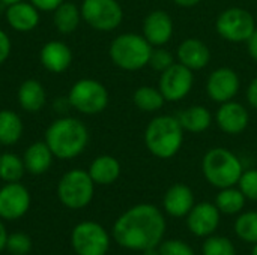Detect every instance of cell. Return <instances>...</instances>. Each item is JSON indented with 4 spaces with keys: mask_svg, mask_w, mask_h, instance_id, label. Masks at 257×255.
<instances>
[{
    "mask_svg": "<svg viewBox=\"0 0 257 255\" xmlns=\"http://www.w3.org/2000/svg\"><path fill=\"white\" fill-rule=\"evenodd\" d=\"M166 228L164 213L154 204L142 203L130 207L116 219L111 236L120 248L143 252L160 246Z\"/></svg>",
    "mask_w": 257,
    "mask_h": 255,
    "instance_id": "obj_1",
    "label": "cell"
},
{
    "mask_svg": "<svg viewBox=\"0 0 257 255\" xmlns=\"http://www.w3.org/2000/svg\"><path fill=\"white\" fill-rule=\"evenodd\" d=\"M54 158L74 159L84 152L89 143V129L77 117H60L45 131V140Z\"/></svg>",
    "mask_w": 257,
    "mask_h": 255,
    "instance_id": "obj_2",
    "label": "cell"
},
{
    "mask_svg": "<svg viewBox=\"0 0 257 255\" xmlns=\"http://www.w3.org/2000/svg\"><path fill=\"white\" fill-rule=\"evenodd\" d=\"M185 131L178 119L172 114L155 116L145 129L143 141L148 152L158 159H170L178 155L184 144Z\"/></svg>",
    "mask_w": 257,
    "mask_h": 255,
    "instance_id": "obj_3",
    "label": "cell"
},
{
    "mask_svg": "<svg viewBox=\"0 0 257 255\" xmlns=\"http://www.w3.org/2000/svg\"><path fill=\"white\" fill-rule=\"evenodd\" d=\"M202 173L205 180L217 188L236 186L244 173L242 161L236 153L226 147H212L202 158Z\"/></svg>",
    "mask_w": 257,
    "mask_h": 255,
    "instance_id": "obj_4",
    "label": "cell"
},
{
    "mask_svg": "<svg viewBox=\"0 0 257 255\" xmlns=\"http://www.w3.org/2000/svg\"><path fill=\"white\" fill-rule=\"evenodd\" d=\"M154 47L140 33H120L116 36L110 47L108 56L114 66L122 71H140L149 65Z\"/></svg>",
    "mask_w": 257,
    "mask_h": 255,
    "instance_id": "obj_5",
    "label": "cell"
},
{
    "mask_svg": "<svg viewBox=\"0 0 257 255\" xmlns=\"http://www.w3.org/2000/svg\"><path fill=\"white\" fill-rule=\"evenodd\" d=\"M95 182L90 174L81 168H74L65 173L57 185V197L68 209H83L93 200Z\"/></svg>",
    "mask_w": 257,
    "mask_h": 255,
    "instance_id": "obj_6",
    "label": "cell"
},
{
    "mask_svg": "<svg viewBox=\"0 0 257 255\" xmlns=\"http://www.w3.org/2000/svg\"><path fill=\"white\" fill-rule=\"evenodd\" d=\"M69 105L81 114L95 116L102 113L110 101L107 87L93 78H81L72 84L68 93Z\"/></svg>",
    "mask_w": 257,
    "mask_h": 255,
    "instance_id": "obj_7",
    "label": "cell"
},
{
    "mask_svg": "<svg viewBox=\"0 0 257 255\" xmlns=\"http://www.w3.org/2000/svg\"><path fill=\"white\" fill-rule=\"evenodd\" d=\"M256 27V20L253 14L239 6L224 9L215 18L217 35L230 44L247 42Z\"/></svg>",
    "mask_w": 257,
    "mask_h": 255,
    "instance_id": "obj_8",
    "label": "cell"
},
{
    "mask_svg": "<svg viewBox=\"0 0 257 255\" xmlns=\"http://www.w3.org/2000/svg\"><path fill=\"white\" fill-rule=\"evenodd\" d=\"M81 18L98 32H113L123 20V9L117 0H83Z\"/></svg>",
    "mask_w": 257,
    "mask_h": 255,
    "instance_id": "obj_9",
    "label": "cell"
},
{
    "mask_svg": "<svg viewBox=\"0 0 257 255\" xmlns=\"http://www.w3.org/2000/svg\"><path fill=\"white\" fill-rule=\"evenodd\" d=\"M110 234L95 221L77 224L71 234V245L77 255H105L110 249Z\"/></svg>",
    "mask_w": 257,
    "mask_h": 255,
    "instance_id": "obj_10",
    "label": "cell"
},
{
    "mask_svg": "<svg viewBox=\"0 0 257 255\" xmlns=\"http://www.w3.org/2000/svg\"><path fill=\"white\" fill-rule=\"evenodd\" d=\"M193 84L194 72L179 62H175L169 69L161 72L158 80V89L166 102L184 101L193 90Z\"/></svg>",
    "mask_w": 257,
    "mask_h": 255,
    "instance_id": "obj_11",
    "label": "cell"
},
{
    "mask_svg": "<svg viewBox=\"0 0 257 255\" xmlns=\"http://www.w3.org/2000/svg\"><path fill=\"white\" fill-rule=\"evenodd\" d=\"M205 89L211 101L223 104L235 99V96L239 93L241 78L233 68L220 66L208 75Z\"/></svg>",
    "mask_w": 257,
    "mask_h": 255,
    "instance_id": "obj_12",
    "label": "cell"
},
{
    "mask_svg": "<svg viewBox=\"0 0 257 255\" xmlns=\"http://www.w3.org/2000/svg\"><path fill=\"white\" fill-rule=\"evenodd\" d=\"M30 207V192L20 182L0 188V219L15 221L23 218Z\"/></svg>",
    "mask_w": 257,
    "mask_h": 255,
    "instance_id": "obj_13",
    "label": "cell"
},
{
    "mask_svg": "<svg viewBox=\"0 0 257 255\" xmlns=\"http://www.w3.org/2000/svg\"><path fill=\"white\" fill-rule=\"evenodd\" d=\"M214 122L217 128L226 135H239L248 128L250 113L244 104L232 99L220 104L215 111Z\"/></svg>",
    "mask_w": 257,
    "mask_h": 255,
    "instance_id": "obj_14",
    "label": "cell"
},
{
    "mask_svg": "<svg viewBox=\"0 0 257 255\" xmlns=\"http://www.w3.org/2000/svg\"><path fill=\"white\" fill-rule=\"evenodd\" d=\"M185 218L190 233L197 237L206 239L217 231L221 219V212L217 209L215 203L202 201L194 204Z\"/></svg>",
    "mask_w": 257,
    "mask_h": 255,
    "instance_id": "obj_15",
    "label": "cell"
},
{
    "mask_svg": "<svg viewBox=\"0 0 257 255\" xmlns=\"http://www.w3.org/2000/svg\"><path fill=\"white\" fill-rule=\"evenodd\" d=\"M175 33V23L169 12L163 9L151 11L142 26V35L152 47H164L167 45Z\"/></svg>",
    "mask_w": 257,
    "mask_h": 255,
    "instance_id": "obj_16",
    "label": "cell"
},
{
    "mask_svg": "<svg viewBox=\"0 0 257 255\" xmlns=\"http://www.w3.org/2000/svg\"><path fill=\"white\" fill-rule=\"evenodd\" d=\"M176 62L193 72L202 71L211 62V50L203 41L197 38H187L176 48Z\"/></svg>",
    "mask_w": 257,
    "mask_h": 255,
    "instance_id": "obj_17",
    "label": "cell"
},
{
    "mask_svg": "<svg viewBox=\"0 0 257 255\" xmlns=\"http://www.w3.org/2000/svg\"><path fill=\"white\" fill-rule=\"evenodd\" d=\"M194 204V192L185 183L172 185L163 197V209L172 218H185Z\"/></svg>",
    "mask_w": 257,
    "mask_h": 255,
    "instance_id": "obj_18",
    "label": "cell"
},
{
    "mask_svg": "<svg viewBox=\"0 0 257 255\" xmlns=\"http://www.w3.org/2000/svg\"><path fill=\"white\" fill-rule=\"evenodd\" d=\"M39 60L48 72L62 74L72 63V51L69 45L62 41H50L41 48Z\"/></svg>",
    "mask_w": 257,
    "mask_h": 255,
    "instance_id": "obj_19",
    "label": "cell"
},
{
    "mask_svg": "<svg viewBox=\"0 0 257 255\" xmlns=\"http://www.w3.org/2000/svg\"><path fill=\"white\" fill-rule=\"evenodd\" d=\"M5 17L11 29L21 33L32 32L33 29H36L41 20L39 11L30 2H24V0L6 6Z\"/></svg>",
    "mask_w": 257,
    "mask_h": 255,
    "instance_id": "obj_20",
    "label": "cell"
},
{
    "mask_svg": "<svg viewBox=\"0 0 257 255\" xmlns=\"http://www.w3.org/2000/svg\"><path fill=\"white\" fill-rule=\"evenodd\" d=\"M53 158L54 155L48 147V144L45 141H36L26 149L23 155V162L27 173L33 176H39L50 170L53 164Z\"/></svg>",
    "mask_w": 257,
    "mask_h": 255,
    "instance_id": "obj_21",
    "label": "cell"
},
{
    "mask_svg": "<svg viewBox=\"0 0 257 255\" xmlns=\"http://www.w3.org/2000/svg\"><path fill=\"white\" fill-rule=\"evenodd\" d=\"M17 101L26 113H38L47 102V92L38 80H26L18 87Z\"/></svg>",
    "mask_w": 257,
    "mask_h": 255,
    "instance_id": "obj_22",
    "label": "cell"
},
{
    "mask_svg": "<svg viewBox=\"0 0 257 255\" xmlns=\"http://www.w3.org/2000/svg\"><path fill=\"white\" fill-rule=\"evenodd\" d=\"M95 185H111L120 176V162L111 155L96 156L87 170Z\"/></svg>",
    "mask_w": 257,
    "mask_h": 255,
    "instance_id": "obj_23",
    "label": "cell"
},
{
    "mask_svg": "<svg viewBox=\"0 0 257 255\" xmlns=\"http://www.w3.org/2000/svg\"><path fill=\"white\" fill-rule=\"evenodd\" d=\"M178 119L184 128L185 132L190 134H202L206 129L211 128L214 117L211 114V111L208 110V107L205 105H190L185 110H182L178 114Z\"/></svg>",
    "mask_w": 257,
    "mask_h": 255,
    "instance_id": "obj_24",
    "label": "cell"
},
{
    "mask_svg": "<svg viewBox=\"0 0 257 255\" xmlns=\"http://www.w3.org/2000/svg\"><path fill=\"white\" fill-rule=\"evenodd\" d=\"M81 11L80 8L74 3V2H63L54 12H53V23H54V27L63 33V35H68V33H72L77 30V27L80 26V21H81Z\"/></svg>",
    "mask_w": 257,
    "mask_h": 255,
    "instance_id": "obj_25",
    "label": "cell"
},
{
    "mask_svg": "<svg viewBox=\"0 0 257 255\" xmlns=\"http://www.w3.org/2000/svg\"><path fill=\"white\" fill-rule=\"evenodd\" d=\"M245 195L241 192L239 188L230 186V188H223L218 189V194L215 197V206L221 212V215L233 216L239 215L245 209Z\"/></svg>",
    "mask_w": 257,
    "mask_h": 255,
    "instance_id": "obj_26",
    "label": "cell"
},
{
    "mask_svg": "<svg viewBox=\"0 0 257 255\" xmlns=\"http://www.w3.org/2000/svg\"><path fill=\"white\" fill-rule=\"evenodd\" d=\"M24 126L21 117L11 110H0V144L14 146L20 141Z\"/></svg>",
    "mask_w": 257,
    "mask_h": 255,
    "instance_id": "obj_27",
    "label": "cell"
},
{
    "mask_svg": "<svg viewBox=\"0 0 257 255\" xmlns=\"http://www.w3.org/2000/svg\"><path fill=\"white\" fill-rule=\"evenodd\" d=\"M133 102L143 113H157L164 107L166 99L158 87L140 86L133 93Z\"/></svg>",
    "mask_w": 257,
    "mask_h": 255,
    "instance_id": "obj_28",
    "label": "cell"
},
{
    "mask_svg": "<svg viewBox=\"0 0 257 255\" xmlns=\"http://www.w3.org/2000/svg\"><path fill=\"white\" fill-rule=\"evenodd\" d=\"M26 173L23 158L17 153L5 152L0 155V179L6 183L20 182Z\"/></svg>",
    "mask_w": 257,
    "mask_h": 255,
    "instance_id": "obj_29",
    "label": "cell"
},
{
    "mask_svg": "<svg viewBox=\"0 0 257 255\" xmlns=\"http://www.w3.org/2000/svg\"><path fill=\"white\" fill-rule=\"evenodd\" d=\"M235 234L245 243H257V212H241L235 221Z\"/></svg>",
    "mask_w": 257,
    "mask_h": 255,
    "instance_id": "obj_30",
    "label": "cell"
},
{
    "mask_svg": "<svg viewBox=\"0 0 257 255\" xmlns=\"http://www.w3.org/2000/svg\"><path fill=\"white\" fill-rule=\"evenodd\" d=\"M202 255H236V248L229 237L212 234L205 239Z\"/></svg>",
    "mask_w": 257,
    "mask_h": 255,
    "instance_id": "obj_31",
    "label": "cell"
},
{
    "mask_svg": "<svg viewBox=\"0 0 257 255\" xmlns=\"http://www.w3.org/2000/svg\"><path fill=\"white\" fill-rule=\"evenodd\" d=\"M32 239L29 234L26 233H12L8 236V242H6V249L14 255H26L30 252L32 249Z\"/></svg>",
    "mask_w": 257,
    "mask_h": 255,
    "instance_id": "obj_32",
    "label": "cell"
},
{
    "mask_svg": "<svg viewBox=\"0 0 257 255\" xmlns=\"http://www.w3.org/2000/svg\"><path fill=\"white\" fill-rule=\"evenodd\" d=\"M173 63H175V57L169 50H166L164 47H154L151 59H149V66L154 71L161 74L166 69H169Z\"/></svg>",
    "mask_w": 257,
    "mask_h": 255,
    "instance_id": "obj_33",
    "label": "cell"
},
{
    "mask_svg": "<svg viewBox=\"0 0 257 255\" xmlns=\"http://www.w3.org/2000/svg\"><path fill=\"white\" fill-rule=\"evenodd\" d=\"M238 188L247 200L257 201V168L244 170V173L239 177Z\"/></svg>",
    "mask_w": 257,
    "mask_h": 255,
    "instance_id": "obj_34",
    "label": "cell"
},
{
    "mask_svg": "<svg viewBox=\"0 0 257 255\" xmlns=\"http://www.w3.org/2000/svg\"><path fill=\"white\" fill-rule=\"evenodd\" d=\"M158 249H160V255H196L190 243L179 239L163 240Z\"/></svg>",
    "mask_w": 257,
    "mask_h": 255,
    "instance_id": "obj_35",
    "label": "cell"
},
{
    "mask_svg": "<svg viewBox=\"0 0 257 255\" xmlns=\"http://www.w3.org/2000/svg\"><path fill=\"white\" fill-rule=\"evenodd\" d=\"M11 50H12L11 38L8 36V33L5 30L0 29V65H3L9 59Z\"/></svg>",
    "mask_w": 257,
    "mask_h": 255,
    "instance_id": "obj_36",
    "label": "cell"
},
{
    "mask_svg": "<svg viewBox=\"0 0 257 255\" xmlns=\"http://www.w3.org/2000/svg\"><path fill=\"white\" fill-rule=\"evenodd\" d=\"M38 11L44 12H54L65 0H29Z\"/></svg>",
    "mask_w": 257,
    "mask_h": 255,
    "instance_id": "obj_37",
    "label": "cell"
},
{
    "mask_svg": "<svg viewBox=\"0 0 257 255\" xmlns=\"http://www.w3.org/2000/svg\"><path fill=\"white\" fill-rule=\"evenodd\" d=\"M245 96H247V102L251 108L257 110V75L248 83L247 86V92H245Z\"/></svg>",
    "mask_w": 257,
    "mask_h": 255,
    "instance_id": "obj_38",
    "label": "cell"
},
{
    "mask_svg": "<svg viewBox=\"0 0 257 255\" xmlns=\"http://www.w3.org/2000/svg\"><path fill=\"white\" fill-rule=\"evenodd\" d=\"M247 44V51H248V56L257 62V27L254 29V32L251 33V36L248 38V41L245 42Z\"/></svg>",
    "mask_w": 257,
    "mask_h": 255,
    "instance_id": "obj_39",
    "label": "cell"
},
{
    "mask_svg": "<svg viewBox=\"0 0 257 255\" xmlns=\"http://www.w3.org/2000/svg\"><path fill=\"white\" fill-rule=\"evenodd\" d=\"M170 2H173L176 6H179V8H194V6H197L202 0H170Z\"/></svg>",
    "mask_w": 257,
    "mask_h": 255,
    "instance_id": "obj_40",
    "label": "cell"
},
{
    "mask_svg": "<svg viewBox=\"0 0 257 255\" xmlns=\"http://www.w3.org/2000/svg\"><path fill=\"white\" fill-rule=\"evenodd\" d=\"M8 231H6V227L3 225V222L0 221V252L3 249H6V242H8Z\"/></svg>",
    "mask_w": 257,
    "mask_h": 255,
    "instance_id": "obj_41",
    "label": "cell"
},
{
    "mask_svg": "<svg viewBox=\"0 0 257 255\" xmlns=\"http://www.w3.org/2000/svg\"><path fill=\"white\" fill-rule=\"evenodd\" d=\"M142 255H160V249L158 248H149V249L143 251Z\"/></svg>",
    "mask_w": 257,
    "mask_h": 255,
    "instance_id": "obj_42",
    "label": "cell"
},
{
    "mask_svg": "<svg viewBox=\"0 0 257 255\" xmlns=\"http://www.w3.org/2000/svg\"><path fill=\"white\" fill-rule=\"evenodd\" d=\"M3 5L9 6V5H14V3H18V2H23V0H0Z\"/></svg>",
    "mask_w": 257,
    "mask_h": 255,
    "instance_id": "obj_43",
    "label": "cell"
},
{
    "mask_svg": "<svg viewBox=\"0 0 257 255\" xmlns=\"http://www.w3.org/2000/svg\"><path fill=\"white\" fill-rule=\"evenodd\" d=\"M251 255H257V243L253 245V249H251Z\"/></svg>",
    "mask_w": 257,
    "mask_h": 255,
    "instance_id": "obj_44",
    "label": "cell"
},
{
    "mask_svg": "<svg viewBox=\"0 0 257 255\" xmlns=\"http://www.w3.org/2000/svg\"><path fill=\"white\" fill-rule=\"evenodd\" d=\"M69 2H74V0H69Z\"/></svg>",
    "mask_w": 257,
    "mask_h": 255,
    "instance_id": "obj_45",
    "label": "cell"
}]
</instances>
